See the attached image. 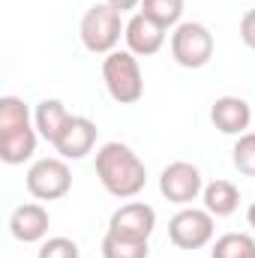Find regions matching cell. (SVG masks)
<instances>
[{
	"label": "cell",
	"mask_w": 255,
	"mask_h": 258,
	"mask_svg": "<svg viewBox=\"0 0 255 258\" xmlns=\"http://www.w3.org/2000/svg\"><path fill=\"white\" fill-rule=\"evenodd\" d=\"M96 177H99V183L105 186L108 195L135 198L147 183V168L129 144L108 141L96 150Z\"/></svg>",
	"instance_id": "cell-1"
},
{
	"label": "cell",
	"mask_w": 255,
	"mask_h": 258,
	"mask_svg": "<svg viewBox=\"0 0 255 258\" xmlns=\"http://www.w3.org/2000/svg\"><path fill=\"white\" fill-rule=\"evenodd\" d=\"M123 12H117L114 6L108 3H93L81 24H78V36H81V45L90 51V54H111L117 51V42L120 36L126 33V24L120 18Z\"/></svg>",
	"instance_id": "cell-2"
},
{
	"label": "cell",
	"mask_w": 255,
	"mask_h": 258,
	"mask_svg": "<svg viewBox=\"0 0 255 258\" xmlns=\"http://www.w3.org/2000/svg\"><path fill=\"white\" fill-rule=\"evenodd\" d=\"M102 81L114 102L132 105L144 96V75L132 51H111L102 60Z\"/></svg>",
	"instance_id": "cell-3"
},
{
	"label": "cell",
	"mask_w": 255,
	"mask_h": 258,
	"mask_svg": "<svg viewBox=\"0 0 255 258\" xmlns=\"http://www.w3.org/2000/svg\"><path fill=\"white\" fill-rule=\"evenodd\" d=\"M213 33L198 21H180L171 33V57L183 69H201L213 57Z\"/></svg>",
	"instance_id": "cell-4"
},
{
	"label": "cell",
	"mask_w": 255,
	"mask_h": 258,
	"mask_svg": "<svg viewBox=\"0 0 255 258\" xmlns=\"http://www.w3.org/2000/svg\"><path fill=\"white\" fill-rule=\"evenodd\" d=\"M24 186L36 201H57L72 189V171L60 156H45L36 159L27 174H24Z\"/></svg>",
	"instance_id": "cell-5"
},
{
	"label": "cell",
	"mask_w": 255,
	"mask_h": 258,
	"mask_svg": "<svg viewBox=\"0 0 255 258\" xmlns=\"http://www.w3.org/2000/svg\"><path fill=\"white\" fill-rule=\"evenodd\" d=\"M213 213L207 210H198V207H180L171 219H168V240L177 246V249H201L213 240Z\"/></svg>",
	"instance_id": "cell-6"
},
{
	"label": "cell",
	"mask_w": 255,
	"mask_h": 258,
	"mask_svg": "<svg viewBox=\"0 0 255 258\" xmlns=\"http://www.w3.org/2000/svg\"><path fill=\"white\" fill-rule=\"evenodd\" d=\"M159 192H162L165 201H171V204L189 207L192 201L204 192V180H201L198 165L183 162V159L165 165L162 174H159Z\"/></svg>",
	"instance_id": "cell-7"
},
{
	"label": "cell",
	"mask_w": 255,
	"mask_h": 258,
	"mask_svg": "<svg viewBox=\"0 0 255 258\" xmlns=\"http://www.w3.org/2000/svg\"><path fill=\"white\" fill-rule=\"evenodd\" d=\"M153 228H156V210L144 201H129L123 207H117L108 219V231L132 237V240H150Z\"/></svg>",
	"instance_id": "cell-8"
},
{
	"label": "cell",
	"mask_w": 255,
	"mask_h": 258,
	"mask_svg": "<svg viewBox=\"0 0 255 258\" xmlns=\"http://www.w3.org/2000/svg\"><path fill=\"white\" fill-rule=\"evenodd\" d=\"M96 135H99V129H96V123H93L90 117L72 114V120L66 123V129L60 132V138H57L51 147L60 153V159H84V156L93 150Z\"/></svg>",
	"instance_id": "cell-9"
},
{
	"label": "cell",
	"mask_w": 255,
	"mask_h": 258,
	"mask_svg": "<svg viewBox=\"0 0 255 258\" xmlns=\"http://www.w3.org/2000/svg\"><path fill=\"white\" fill-rule=\"evenodd\" d=\"M123 39H126V45H129L126 51H132L135 57H150V54H156L165 45V27L156 24L153 18H147L144 12H135L126 21Z\"/></svg>",
	"instance_id": "cell-10"
},
{
	"label": "cell",
	"mask_w": 255,
	"mask_h": 258,
	"mask_svg": "<svg viewBox=\"0 0 255 258\" xmlns=\"http://www.w3.org/2000/svg\"><path fill=\"white\" fill-rule=\"evenodd\" d=\"M48 225H51L48 210H45L42 204H36V201L18 204V207L12 210V216H9V231H12V237L21 240V243H39V240H45Z\"/></svg>",
	"instance_id": "cell-11"
},
{
	"label": "cell",
	"mask_w": 255,
	"mask_h": 258,
	"mask_svg": "<svg viewBox=\"0 0 255 258\" xmlns=\"http://www.w3.org/2000/svg\"><path fill=\"white\" fill-rule=\"evenodd\" d=\"M210 123L222 135H243L252 123V108L243 96H219L210 108Z\"/></svg>",
	"instance_id": "cell-12"
},
{
	"label": "cell",
	"mask_w": 255,
	"mask_h": 258,
	"mask_svg": "<svg viewBox=\"0 0 255 258\" xmlns=\"http://www.w3.org/2000/svg\"><path fill=\"white\" fill-rule=\"evenodd\" d=\"M36 141H39V132L30 123L12 132H0V159L6 165H24L36 153Z\"/></svg>",
	"instance_id": "cell-13"
},
{
	"label": "cell",
	"mask_w": 255,
	"mask_h": 258,
	"mask_svg": "<svg viewBox=\"0 0 255 258\" xmlns=\"http://www.w3.org/2000/svg\"><path fill=\"white\" fill-rule=\"evenodd\" d=\"M69 120H72V114L66 111V105L60 99H42L33 111V126L39 132V138H45L48 144H54L60 138V132L66 129Z\"/></svg>",
	"instance_id": "cell-14"
},
{
	"label": "cell",
	"mask_w": 255,
	"mask_h": 258,
	"mask_svg": "<svg viewBox=\"0 0 255 258\" xmlns=\"http://www.w3.org/2000/svg\"><path fill=\"white\" fill-rule=\"evenodd\" d=\"M201 201H204V210L213 213L216 219L219 216H231L240 207V189L231 180H213V183L204 186Z\"/></svg>",
	"instance_id": "cell-15"
},
{
	"label": "cell",
	"mask_w": 255,
	"mask_h": 258,
	"mask_svg": "<svg viewBox=\"0 0 255 258\" xmlns=\"http://www.w3.org/2000/svg\"><path fill=\"white\" fill-rule=\"evenodd\" d=\"M150 255V243L147 240H132L123 234L105 231L102 237V258H147Z\"/></svg>",
	"instance_id": "cell-16"
},
{
	"label": "cell",
	"mask_w": 255,
	"mask_h": 258,
	"mask_svg": "<svg viewBox=\"0 0 255 258\" xmlns=\"http://www.w3.org/2000/svg\"><path fill=\"white\" fill-rule=\"evenodd\" d=\"M210 258H255V240L243 231H231L216 237Z\"/></svg>",
	"instance_id": "cell-17"
},
{
	"label": "cell",
	"mask_w": 255,
	"mask_h": 258,
	"mask_svg": "<svg viewBox=\"0 0 255 258\" xmlns=\"http://www.w3.org/2000/svg\"><path fill=\"white\" fill-rule=\"evenodd\" d=\"M183 0H141V9L147 18H153L156 24H162L165 30L168 27H177L180 18H183Z\"/></svg>",
	"instance_id": "cell-18"
},
{
	"label": "cell",
	"mask_w": 255,
	"mask_h": 258,
	"mask_svg": "<svg viewBox=\"0 0 255 258\" xmlns=\"http://www.w3.org/2000/svg\"><path fill=\"white\" fill-rule=\"evenodd\" d=\"M30 123V108L18 96H3L0 99V132H12Z\"/></svg>",
	"instance_id": "cell-19"
},
{
	"label": "cell",
	"mask_w": 255,
	"mask_h": 258,
	"mask_svg": "<svg viewBox=\"0 0 255 258\" xmlns=\"http://www.w3.org/2000/svg\"><path fill=\"white\" fill-rule=\"evenodd\" d=\"M231 162L243 177H255V132L237 135V141L231 147Z\"/></svg>",
	"instance_id": "cell-20"
},
{
	"label": "cell",
	"mask_w": 255,
	"mask_h": 258,
	"mask_svg": "<svg viewBox=\"0 0 255 258\" xmlns=\"http://www.w3.org/2000/svg\"><path fill=\"white\" fill-rule=\"evenodd\" d=\"M36 258H81V252H78V243L69 237H48L42 240Z\"/></svg>",
	"instance_id": "cell-21"
},
{
	"label": "cell",
	"mask_w": 255,
	"mask_h": 258,
	"mask_svg": "<svg viewBox=\"0 0 255 258\" xmlns=\"http://www.w3.org/2000/svg\"><path fill=\"white\" fill-rule=\"evenodd\" d=\"M240 39H243L246 48L255 51V9H249V12L240 18Z\"/></svg>",
	"instance_id": "cell-22"
},
{
	"label": "cell",
	"mask_w": 255,
	"mask_h": 258,
	"mask_svg": "<svg viewBox=\"0 0 255 258\" xmlns=\"http://www.w3.org/2000/svg\"><path fill=\"white\" fill-rule=\"evenodd\" d=\"M108 6H114L117 12H129V9H135V6H141V0H105Z\"/></svg>",
	"instance_id": "cell-23"
},
{
	"label": "cell",
	"mask_w": 255,
	"mask_h": 258,
	"mask_svg": "<svg viewBox=\"0 0 255 258\" xmlns=\"http://www.w3.org/2000/svg\"><path fill=\"white\" fill-rule=\"evenodd\" d=\"M246 222L252 225V231H255V201L249 204V210H246Z\"/></svg>",
	"instance_id": "cell-24"
}]
</instances>
